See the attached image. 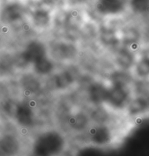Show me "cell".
Segmentation results:
<instances>
[{"instance_id": "cell-1", "label": "cell", "mask_w": 149, "mask_h": 156, "mask_svg": "<svg viewBox=\"0 0 149 156\" xmlns=\"http://www.w3.org/2000/svg\"><path fill=\"white\" fill-rule=\"evenodd\" d=\"M69 136L63 130L46 128L29 136L27 156H58L70 144Z\"/></svg>"}, {"instance_id": "cell-2", "label": "cell", "mask_w": 149, "mask_h": 156, "mask_svg": "<svg viewBox=\"0 0 149 156\" xmlns=\"http://www.w3.org/2000/svg\"><path fill=\"white\" fill-rule=\"evenodd\" d=\"M124 132L113 123L91 124L83 134L76 138L81 145L97 149H110L121 143Z\"/></svg>"}, {"instance_id": "cell-3", "label": "cell", "mask_w": 149, "mask_h": 156, "mask_svg": "<svg viewBox=\"0 0 149 156\" xmlns=\"http://www.w3.org/2000/svg\"><path fill=\"white\" fill-rule=\"evenodd\" d=\"M132 96V90L126 76L122 73L113 75L105 104L115 109H125Z\"/></svg>"}, {"instance_id": "cell-4", "label": "cell", "mask_w": 149, "mask_h": 156, "mask_svg": "<svg viewBox=\"0 0 149 156\" xmlns=\"http://www.w3.org/2000/svg\"><path fill=\"white\" fill-rule=\"evenodd\" d=\"M26 147L20 133L7 132L0 136V156H22L26 153Z\"/></svg>"}, {"instance_id": "cell-5", "label": "cell", "mask_w": 149, "mask_h": 156, "mask_svg": "<svg viewBox=\"0 0 149 156\" xmlns=\"http://www.w3.org/2000/svg\"><path fill=\"white\" fill-rule=\"evenodd\" d=\"M66 127L68 134L72 135V138L76 139L83 134L92 124L89 115L84 112L71 113L66 118Z\"/></svg>"}, {"instance_id": "cell-6", "label": "cell", "mask_w": 149, "mask_h": 156, "mask_svg": "<svg viewBox=\"0 0 149 156\" xmlns=\"http://www.w3.org/2000/svg\"><path fill=\"white\" fill-rule=\"evenodd\" d=\"M20 129L29 131L36 124V116L33 109L27 102H18L13 117Z\"/></svg>"}, {"instance_id": "cell-7", "label": "cell", "mask_w": 149, "mask_h": 156, "mask_svg": "<svg viewBox=\"0 0 149 156\" xmlns=\"http://www.w3.org/2000/svg\"><path fill=\"white\" fill-rule=\"evenodd\" d=\"M125 109L130 117H140L149 114V90H143L133 95Z\"/></svg>"}, {"instance_id": "cell-8", "label": "cell", "mask_w": 149, "mask_h": 156, "mask_svg": "<svg viewBox=\"0 0 149 156\" xmlns=\"http://www.w3.org/2000/svg\"><path fill=\"white\" fill-rule=\"evenodd\" d=\"M46 57V48L43 43L39 41H32L27 44L21 53V59L26 64H34Z\"/></svg>"}, {"instance_id": "cell-9", "label": "cell", "mask_w": 149, "mask_h": 156, "mask_svg": "<svg viewBox=\"0 0 149 156\" xmlns=\"http://www.w3.org/2000/svg\"><path fill=\"white\" fill-rule=\"evenodd\" d=\"M108 90L109 86L103 83L100 82L92 83L87 90L89 101L95 106L104 105L107 98Z\"/></svg>"}, {"instance_id": "cell-10", "label": "cell", "mask_w": 149, "mask_h": 156, "mask_svg": "<svg viewBox=\"0 0 149 156\" xmlns=\"http://www.w3.org/2000/svg\"><path fill=\"white\" fill-rule=\"evenodd\" d=\"M124 7L123 0H98L97 9L100 13L106 15L116 14Z\"/></svg>"}, {"instance_id": "cell-11", "label": "cell", "mask_w": 149, "mask_h": 156, "mask_svg": "<svg viewBox=\"0 0 149 156\" xmlns=\"http://www.w3.org/2000/svg\"><path fill=\"white\" fill-rule=\"evenodd\" d=\"M23 14V7L19 4L14 3L7 5L3 9L1 18L3 21L7 23H12L20 20Z\"/></svg>"}, {"instance_id": "cell-12", "label": "cell", "mask_w": 149, "mask_h": 156, "mask_svg": "<svg viewBox=\"0 0 149 156\" xmlns=\"http://www.w3.org/2000/svg\"><path fill=\"white\" fill-rule=\"evenodd\" d=\"M53 55L61 60L71 59L76 54V49L74 44L70 43H58L53 50Z\"/></svg>"}, {"instance_id": "cell-13", "label": "cell", "mask_w": 149, "mask_h": 156, "mask_svg": "<svg viewBox=\"0 0 149 156\" xmlns=\"http://www.w3.org/2000/svg\"><path fill=\"white\" fill-rule=\"evenodd\" d=\"M75 82L74 75L68 71H63L57 74L54 78V87L56 90H63L70 88Z\"/></svg>"}, {"instance_id": "cell-14", "label": "cell", "mask_w": 149, "mask_h": 156, "mask_svg": "<svg viewBox=\"0 0 149 156\" xmlns=\"http://www.w3.org/2000/svg\"><path fill=\"white\" fill-rule=\"evenodd\" d=\"M135 72L140 79L149 80V48L141 53L140 58L135 66Z\"/></svg>"}, {"instance_id": "cell-15", "label": "cell", "mask_w": 149, "mask_h": 156, "mask_svg": "<svg viewBox=\"0 0 149 156\" xmlns=\"http://www.w3.org/2000/svg\"><path fill=\"white\" fill-rule=\"evenodd\" d=\"M89 118L93 124L113 123L109 112L106 108L102 107V105L96 106L95 108L91 112Z\"/></svg>"}, {"instance_id": "cell-16", "label": "cell", "mask_w": 149, "mask_h": 156, "mask_svg": "<svg viewBox=\"0 0 149 156\" xmlns=\"http://www.w3.org/2000/svg\"><path fill=\"white\" fill-rule=\"evenodd\" d=\"M21 86L26 94H35L41 89V83L36 77L28 75L22 79Z\"/></svg>"}, {"instance_id": "cell-17", "label": "cell", "mask_w": 149, "mask_h": 156, "mask_svg": "<svg viewBox=\"0 0 149 156\" xmlns=\"http://www.w3.org/2000/svg\"><path fill=\"white\" fill-rule=\"evenodd\" d=\"M33 65V70L40 75H47L53 72L54 66L52 61L47 57L40 59Z\"/></svg>"}, {"instance_id": "cell-18", "label": "cell", "mask_w": 149, "mask_h": 156, "mask_svg": "<svg viewBox=\"0 0 149 156\" xmlns=\"http://www.w3.org/2000/svg\"><path fill=\"white\" fill-rule=\"evenodd\" d=\"M117 62L121 67L126 69L133 66V56L130 51L122 50L117 55Z\"/></svg>"}, {"instance_id": "cell-19", "label": "cell", "mask_w": 149, "mask_h": 156, "mask_svg": "<svg viewBox=\"0 0 149 156\" xmlns=\"http://www.w3.org/2000/svg\"><path fill=\"white\" fill-rule=\"evenodd\" d=\"M50 15L45 10H37L33 15V23L37 27H43L47 25L50 21Z\"/></svg>"}, {"instance_id": "cell-20", "label": "cell", "mask_w": 149, "mask_h": 156, "mask_svg": "<svg viewBox=\"0 0 149 156\" xmlns=\"http://www.w3.org/2000/svg\"><path fill=\"white\" fill-rule=\"evenodd\" d=\"M131 5L135 12L143 13L149 9V0H132Z\"/></svg>"}, {"instance_id": "cell-21", "label": "cell", "mask_w": 149, "mask_h": 156, "mask_svg": "<svg viewBox=\"0 0 149 156\" xmlns=\"http://www.w3.org/2000/svg\"><path fill=\"white\" fill-rule=\"evenodd\" d=\"M13 68V61L11 57L7 56L3 57L0 61V72L3 74L9 73L12 71Z\"/></svg>"}, {"instance_id": "cell-22", "label": "cell", "mask_w": 149, "mask_h": 156, "mask_svg": "<svg viewBox=\"0 0 149 156\" xmlns=\"http://www.w3.org/2000/svg\"><path fill=\"white\" fill-rule=\"evenodd\" d=\"M101 38L104 43L109 44V45H113V44H116V42H118L116 34L111 30L104 31L102 34Z\"/></svg>"}, {"instance_id": "cell-23", "label": "cell", "mask_w": 149, "mask_h": 156, "mask_svg": "<svg viewBox=\"0 0 149 156\" xmlns=\"http://www.w3.org/2000/svg\"><path fill=\"white\" fill-rule=\"evenodd\" d=\"M58 156H76V150L71 144V142Z\"/></svg>"}]
</instances>
